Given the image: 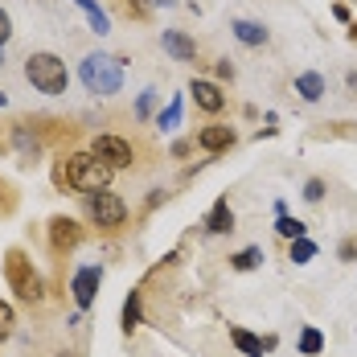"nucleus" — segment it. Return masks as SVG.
<instances>
[{"label":"nucleus","mask_w":357,"mask_h":357,"mask_svg":"<svg viewBox=\"0 0 357 357\" xmlns=\"http://www.w3.org/2000/svg\"><path fill=\"white\" fill-rule=\"evenodd\" d=\"M25 78L33 82L41 95H66V82H70L66 62L58 54H29L25 58Z\"/></svg>","instance_id":"obj_4"},{"label":"nucleus","mask_w":357,"mask_h":357,"mask_svg":"<svg viewBox=\"0 0 357 357\" xmlns=\"http://www.w3.org/2000/svg\"><path fill=\"white\" fill-rule=\"evenodd\" d=\"M119 324H123V333H128V337L140 328V291H132V296L123 300V321H119Z\"/></svg>","instance_id":"obj_19"},{"label":"nucleus","mask_w":357,"mask_h":357,"mask_svg":"<svg viewBox=\"0 0 357 357\" xmlns=\"http://www.w3.org/2000/svg\"><path fill=\"white\" fill-rule=\"evenodd\" d=\"M234 128L230 123H206L202 132H197V148L202 152H210V156H218V152H230L234 148Z\"/></svg>","instance_id":"obj_10"},{"label":"nucleus","mask_w":357,"mask_h":357,"mask_svg":"<svg viewBox=\"0 0 357 357\" xmlns=\"http://www.w3.org/2000/svg\"><path fill=\"white\" fill-rule=\"evenodd\" d=\"M214 74H218V82H234V66H230V58H222L214 66Z\"/></svg>","instance_id":"obj_29"},{"label":"nucleus","mask_w":357,"mask_h":357,"mask_svg":"<svg viewBox=\"0 0 357 357\" xmlns=\"http://www.w3.org/2000/svg\"><path fill=\"white\" fill-rule=\"evenodd\" d=\"M82 243V226L66 214H54L50 218V250L54 255H70L74 247Z\"/></svg>","instance_id":"obj_8"},{"label":"nucleus","mask_w":357,"mask_h":357,"mask_svg":"<svg viewBox=\"0 0 357 357\" xmlns=\"http://www.w3.org/2000/svg\"><path fill=\"white\" fill-rule=\"evenodd\" d=\"M13 328H17V312H13V304H4V300H0V345L13 337Z\"/></svg>","instance_id":"obj_24"},{"label":"nucleus","mask_w":357,"mask_h":357,"mask_svg":"<svg viewBox=\"0 0 357 357\" xmlns=\"http://www.w3.org/2000/svg\"><path fill=\"white\" fill-rule=\"evenodd\" d=\"M8 37H13V17L0 8V50H4V41H8Z\"/></svg>","instance_id":"obj_30"},{"label":"nucleus","mask_w":357,"mask_h":357,"mask_svg":"<svg viewBox=\"0 0 357 357\" xmlns=\"http://www.w3.org/2000/svg\"><path fill=\"white\" fill-rule=\"evenodd\" d=\"M337 255H341L345 263H354V259H357V238H345V243L337 247Z\"/></svg>","instance_id":"obj_31"},{"label":"nucleus","mask_w":357,"mask_h":357,"mask_svg":"<svg viewBox=\"0 0 357 357\" xmlns=\"http://www.w3.org/2000/svg\"><path fill=\"white\" fill-rule=\"evenodd\" d=\"M4 280H8L13 291H17V300H25V304H37V300L45 296V284H41V275H37L33 259H29L21 247L4 250Z\"/></svg>","instance_id":"obj_2"},{"label":"nucleus","mask_w":357,"mask_h":357,"mask_svg":"<svg viewBox=\"0 0 357 357\" xmlns=\"http://www.w3.org/2000/svg\"><path fill=\"white\" fill-rule=\"evenodd\" d=\"M349 41L357 45V21H349Z\"/></svg>","instance_id":"obj_33"},{"label":"nucleus","mask_w":357,"mask_h":357,"mask_svg":"<svg viewBox=\"0 0 357 357\" xmlns=\"http://www.w3.org/2000/svg\"><path fill=\"white\" fill-rule=\"evenodd\" d=\"M275 234L287 238V243H291V238H308V226H304L300 218H291V214H280L275 218Z\"/></svg>","instance_id":"obj_18"},{"label":"nucleus","mask_w":357,"mask_h":357,"mask_svg":"<svg viewBox=\"0 0 357 357\" xmlns=\"http://www.w3.org/2000/svg\"><path fill=\"white\" fill-rule=\"evenodd\" d=\"M8 144H13V152H17V160L25 169H33L37 160H41V136H37L29 123H13L8 128Z\"/></svg>","instance_id":"obj_7"},{"label":"nucleus","mask_w":357,"mask_h":357,"mask_svg":"<svg viewBox=\"0 0 357 357\" xmlns=\"http://www.w3.org/2000/svg\"><path fill=\"white\" fill-rule=\"evenodd\" d=\"M160 45H165V54L173 62H197V41L189 33H181V29H165L160 33Z\"/></svg>","instance_id":"obj_12"},{"label":"nucleus","mask_w":357,"mask_h":357,"mask_svg":"<svg viewBox=\"0 0 357 357\" xmlns=\"http://www.w3.org/2000/svg\"><path fill=\"white\" fill-rule=\"evenodd\" d=\"M82 210H86V218H91L99 230H119V226L128 222V202H123L119 193H107V189L82 193Z\"/></svg>","instance_id":"obj_5"},{"label":"nucleus","mask_w":357,"mask_h":357,"mask_svg":"<svg viewBox=\"0 0 357 357\" xmlns=\"http://www.w3.org/2000/svg\"><path fill=\"white\" fill-rule=\"evenodd\" d=\"M324 91H328V82H324V74H317V70H304V74H296V95H300L304 103H321V99H324Z\"/></svg>","instance_id":"obj_13"},{"label":"nucleus","mask_w":357,"mask_h":357,"mask_svg":"<svg viewBox=\"0 0 357 357\" xmlns=\"http://www.w3.org/2000/svg\"><path fill=\"white\" fill-rule=\"evenodd\" d=\"M74 4H78V8L86 13V21H91V29H95L99 37H103V33H111V21H107V13H103V8H99L95 0H74Z\"/></svg>","instance_id":"obj_17"},{"label":"nucleus","mask_w":357,"mask_h":357,"mask_svg":"<svg viewBox=\"0 0 357 357\" xmlns=\"http://www.w3.org/2000/svg\"><path fill=\"white\" fill-rule=\"evenodd\" d=\"M78 78L91 95H119L123 86V62L111 58V54H86L82 66H78Z\"/></svg>","instance_id":"obj_3"},{"label":"nucleus","mask_w":357,"mask_h":357,"mask_svg":"<svg viewBox=\"0 0 357 357\" xmlns=\"http://www.w3.org/2000/svg\"><path fill=\"white\" fill-rule=\"evenodd\" d=\"M230 29H234V37H238L243 45H267V29H263L259 21H247V17H238Z\"/></svg>","instance_id":"obj_15"},{"label":"nucleus","mask_w":357,"mask_h":357,"mask_svg":"<svg viewBox=\"0 0 357 357\" xmlns=\"http://www.w3.org/2000/svg\"><path fill=\"white\" fill-rule=\"evenodd\" d=\"M345 82H349V91H357V74L349 70V78H345Z\"/></svg>","instance_id":"obj_34"},{"label":"nucleus","mask_w":357,"mask_h":357,"mask_svg":"<svg viewBox=\"0 0 357 357\" xmlns=\"http://www.w3.org/2000/svg\"><path fill=\"white\" fill-rule=\"evenodd\" d=\"M189 95H193V103H197V107L210 111V115H218V111L226 107L222 86H218V82H210V78H193V82H189Z\"/></svg>","instance_id":"obj_11"},{"label":"nucleus","mask_w":357,"mask_h":357,"mask_svg":"<svg viewBox=\"0 0 357 357\" xmlns=\"http://www.w3.org/2000/svg\"><path fill=\"white\" fill-rule=\"evenodd\" d=\"M54 185L58 189H74V193H99V189L111 185V169L95 152H70V156L58 160Z\"/></svg>","instance_id":"obj_1"},{"label":"nucleus","mask_w":357,"mask_h":357,"mask_svg":"<svg viewBox=\"0 0 357 357\" xmlns=\"http://www.w3.org/2000/svg\"><path fill=\"white\" fill-rule=\"evenodd\" d=\"M99 284H103V271H99V267H78L74 280H70L74 304H78V308H91L95 296H99Z\"/></svg>","instance_id":"obj_9"},{"label":"nucleus","mask_w":357,"mask_h":357,"mask_svg":"<svg viewBox=\"0 0 357 357\" xmlns=\"http://www.w3.org/2000/svg\"><path fill=\"white\" fill-rule=\"evenodd\" d=\"M304 202H312V206H317V202H324V181L321 177H308V181H304Z\"/></svg>","instance_id":"obj_25"},{"label":"nucleus","mask_w":357,"mask_h":357,"mask_svg":"<svg viewBox=\"0 0 357 357\" xmlns=\"http://www.w3.org/2000/svg\"><path fill=\"white\" fill-rule=\"evenodd\" d=\"M321 349H324V333L317 328V324H308V328L300 333V354H304V357H317Z\"/></svg>","instance_id":"obj_20"},{"label":"nucleus","mask_w":357,"mask_h":357,"mask_svg":"<svg viewBox=\"0 0 357 357\" xmlns=\"http://www.w3.org/2000/svg\"><path fill=\"white\" fill-rule=\"evenodd\" d=\"M91 152L107 165L111 173H115V169H132V160H136V148L123 140V136H115V132L95 136V140H91Z\"/></svg>","instance_id":"obj_6"},{"label":"nucleus","mask_w":357,"mask_h":357,"mask_svg":"<svg viewBox=\"0 0 357 357\" xmlns=\"http://www.w3.org/2000/svg\"><path fill=\"white\" fill-rule=\"evenodd\" d=\"M230 341L243 349L247 357H263L267 349H263V337H255V333H247L243 324H230Z\"/></svg>","instance_id":"obj_16"},{"label":"nucleus","mask_w":357,"mask_h":357,"mask_svg":"<svg viewBox=\"0 0 357 357\" xmlns=\"http://www.w3.org/2000/svg\"><path fill=\"white\" fill-rule=\"evenodd\" d=\"M206 230L210 234H230L234 230V210H230V197H218L214 210L206 214Z\"/></svg>","instance_id":"obj_14"},{"label":"nucleus","mask_w":357,"mask_h":357,"mask_svg":"<svg viewBox=\"0 0 357 357\" xmlns=\"http://www.w3.org/2000/svg\"><path fill=\"white\" fill-rule=\"evenodd\" d=\"M177 123H181V99H173L169 107L160 111V128L169 132V128H177Z\"/></svg>","instance_id":"obj_26"},{"label":"nucleus","mask_w":357,"mask_h":357,"mask_svg":"<svg viewBox=\"0 0 357 357\" xmlns=\"http://www.w3.org/2000/svg\"><path fill=\"white\" fill-rule=\"evenodd\" d=\"M165 4H173V0H128V17L148 21V13H152V8H165Z\"/></svg>","instance_id":"obj_23"},{"label":"nucleus","mask_w":357,"mask_h":357,"mask_svg":"<svg viewBox=\"0 0 357 357\" xmlns=\"http://www.w3.org/2000/svg\"><path fill=\"white\" fill-rule=\"evenodd\" d=\"M259 263H263V250H259V247H247V250H238V255L230 259V267H234V271H255Z\"/></svg>","instance_id":"obj_22"},{"label":"nucleus","mask_w":357,"mask_h":357,"mask_svg":"<svg viewBox=\"0 0 357 357\" xmlns=\"http://www.w3.org/2000/svg\"><path fill=\"white\" fill-rule=\"evenodd\" d=\"M13 206H17V193H13V185L0 177V214H13Z\"/></svg>","instance_id":"obj_27"},{"label":"nucleus","mask_w":357,"mask_h":357,"mask_svg":"<svg viewBox=\"0 0 357 357\" xmlns=\"http://www.w3.org/2000/svg\"><path fill=\"white\" fill-rule=\"evenodd\" d=\"M152 103H156V91H144L140 103H136V115H140V119H148V115H152Z\"/></svg>","instance_id":"obj_28"},{"label":"nucleus","mask_w":357,"mask_h":357,"mask_svg":"<svg viewBox=\"0 0 357 357\" xmlns=\"http://www.w3.org/2000/svg\"><path fill=\"white\" fill-rule=\"evenodd\" d=\"M287 259H291V263H312V259H317V243L291 238V243H287Z\"/></svg>","instance_id":"obj_21"},{"label":"nucleus","mask_w":357,"mask_h":357,"mask_svg":"<svg viewBox=\"0 0 357 357\" xmlns=\"http://www.w3.org/2000/svg\"><path fill=\"white\" fill-rule=\"evenodd\" d=\"M189 152H193V144H189V140H177V144H173V156H189Z\"/></svg>","instance_id":"obj_32"},{"label":"nucleus","mask_w":357,"mask_h":357,"mask_svg":"<svg viewBox=\"0 0 357 357\" xmlns=\"http://www.w3.org/2000/svg\"><path fill=\"white\" fill-rule=\"evenodd\" d=\"M0 66H4V50H0Z\"/></svg>","instance_id":"obj_35"},{"label":"nucleus","mask_w":357,"mask_h":357,"mask_svg":"<svg viewBox=\"0 0 357 357\" xmlns=\"http://www.w3.org/2000/svg\"><path fill=\"white\" fill-rule=\"evenodd\" d=\"M0 111H4V95H0Z\"/></svg>","instance_id":"obj_36"}]
</instances>
